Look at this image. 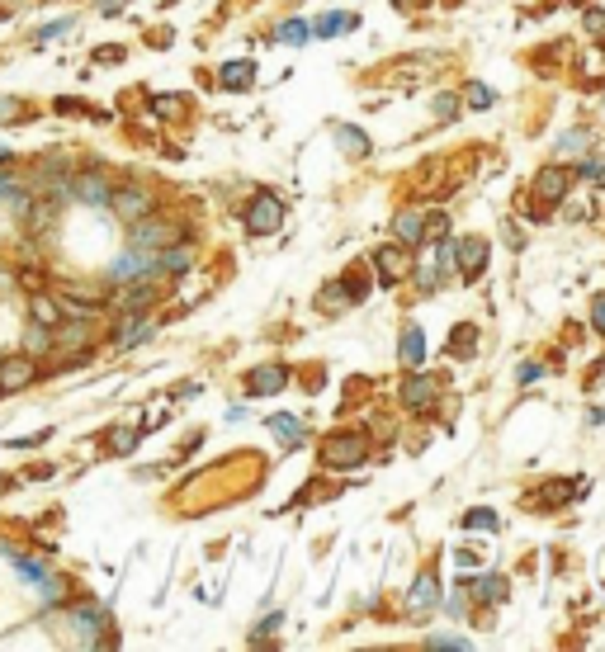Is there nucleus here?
I'll use <instances>...</instances> for the list:
<instances>
[{
    "label": "nucleus",
    "mask_w": 605,
    "mask_h": 652,
    "mask_svg": "<svg viewBox=\"0 0 605 652\" xmlns=\"http://www.w3.org/2000/svg\"><path fill=\"white\" fill-rule=\"evenodd\" d=\"M279 227H284V203L275 194H256L251 208H246V232L269 237V232H279Z\"/></svg>",
    "instance_id": "nucleus-1"
},
{
    "label": "nucleus",
    "mask_w": 605,
    "mask_h": 652,
    "mask_svg": "<svg viewBox=\"0 0 605 652\" xmlns=\"http://www.w3.org/2000/svg\"><path fill=\"white\" fill-rule=\"evenodd\" d=\"M109 208H114V218L137 222V218L152 213V194H147V189H137V184H123V189H109Z\"/></svg>",
    "instance_id": "nucleus-2"
},
{
    "label": "nucleus",
    "mask_w": 605,
    "mask_h": 652,
    "mask_svg": "<svg viewBox=\"0 0 605 652\" xmlns=\"http://www.w3.org/2000/svg\"><path fill=\"white\" fill-rule=\"evenodd\" d=\"M114 303H118V312H128V317H142V312L156 303V279H133Z\"/></svg>",
    "instance_id": "nucleus-3"
},
{
    "label": "nucleus",
    "mask_w": 605,
    "mask_h": 652,
    "mask_svg": "<svg viewBox=\"0 0 605 652\" xmlns=\"http://www.w3.org/2000/svg\"><path fill=\"white\" fill-rule=\"evenodd\" d=\"M171 241H180V227H171V222H147V218L133 222V246L156 250V246H171Z\"/></svg>",
    "instance_id": "nucleus-4"
},
{
    "label": "nucleus",
    "mask_w": 605,
    "mask_h": 652,
    "mask_svg": "<svg viewBox=\"0 0 605 652\" xmlns=\"http://www.w3.org/2000/svg\"><path fill=\"white\" fill-rule=\"evenodd\" d=\"M322 458L331 468H354L364 458V439H354V435H345V439H331V445L322 449Z\"/></svg>",
    "instance_id": "nucleus-5"
},
{
    "label": "nucleus",
    "mask_w": 605,
    "mask_h": 652,
    "mask_svg": "<svg viewBox=\"0 0 605 652\" xmlns=\"http://www.w3.org/2000/svg\"><path fill=\"white\" fill-rule=\"evenodd\" d=\"M190 265H194V250L184 241H171V246H161V256H156V279L161 275H184Z\"/></svg>",
    "instance_id": "nucleus-6"
},
{
    "label": "nucleus",
    "mask_w": 605,
    "mask_h": 652,
    "mask_svg": "<svg viewBox=\"0 0 605 652\" xmlns=\"http://www.w3.org/2000/svg\"><path fill=\"white\" fill-rule=\"evenodd\" d=\"M435 605H440V577H435V567H426V572L416 577V586H411V609L426 615V609H435Z\"/></svg>",
    "instance_id": "nucleus-7"
},
{
    "label": "nucleus",
    "mask_w": 605,
    "mask_h": 652,
    "mask_svg": "<svg viewBox=\"0 0 605 652\" xmlns=\"http://www.w3.org/2000/svg\"><path fill=\"white\" fill-rule=\"evenodd\" d=\"M33 378V360L29 354H10L5 364H0V392H14L19 383H29Z\"/></svg>",
    "instance_id": "nucleus-8"
},
{
    "label": "nucleus",
    "mask_w": 605,
    "mask_h": 652,
    "mask_svg": "<svg viewBox=\"0 0 605 652\" xmlns=\"http://www.w3.org/2000/svg\"><path fill=\"white\" fill-rule=\"evenodd\" d=\"M373 265H379V275H383V284H402L407 279V260H402V250L398 246H383L379 256H373Z\"/></svg>",
    "instance_id": "nucleus-9"
},
{
    "label": "nucleus",
    "mask_w": 605,
    "mask_h": 652,
    "mask_svg": "<svg viewBox=\"0 0 605 652\" xmlns=\"http://www.w3.org/2000/svg\"><path fill=\"white\" fill-rule=\"evenodd\" d=\"M454 250L464 256V260H458V265H464V279H477V275H483V256H487L483 241H477V237H464V241H454Z\"/></svg>",
    "instance_id": "nucleus-10"
},
{
    "label": "nucleus",
    "mask_w": 605,
    "mask_h": 652,
    "mask_svg": "<svg viewBox=\"0 0 605 652\" xmlns=\"http://www.w3.org/2000/svg\"><path fill=\"white\" fill-rule=\"evenodd\" d=\"M398 354H402L407 369H421V360H426V335H421V326H407V331H402Z\"/></svg>",
    "instance_id": "nucleus-11"
},
{
    "label": "nucleus",
    "mask_w": 605,
    "mask_h": 652,
    "mask_svg": "<svg viewBox=\"0 0 605 652\" xmlns=\"http://www.w3.org/2000/svg\"><path fill=\"white\" fill-rule=\"evenodd\" d=\"M218 80H222V90H251L256 67H251V61H227V67L218 71Z\"/></svg>",
    "instance_id": "nucleus-12"
},
{
    "label": "nucleus",
    "mask_w": 605,
    "mask_h": 652,
    "mask_svg": "<svg viewBox=\"0 0 605 652\" xmlns=\"http://www.w3.org/2000/svg\"><path fill=\"white\" fill-rule=\"evenodd\" d=\"M284 383H288L284 369H256L251 378H246V392H251V397H265V392H279Z\"/></svg>",
    "instance_id": "nucleus-13"
},
{
    "label": "nucleus",
    "mask_w": 605,
    "mask_h": 652,
    "mask_svg": "<svg viewBox=\"0 0 605 652\" xmlns=\"http://www.w3.org/2000/svg\"><path fill=\"white\" fill-rule=\"evenodd\" d=\"M71 189H76V194L80 199H86V203H109V184H104L99 175H71Z\"/></svg>",
    "instance_id": "nucleus-14"
},
{
    "label": "nucleus",
    "mask_w": 605,
    "mask_h": 652,
    "mask_svg": "<svg viewBox=\"0 0 605 652\" xmlns=\"http://www.w3.org/2000/svg\"><path fill=\"white\" fill-rule=\"evenodd\" d=\"M430 397H435V383H430V378H407L402 402H407L411 411H426V407H430Z\"/></svg>",
    "instance_id": "nucleus-15"
},
{
    "label": "nucleus",
    "mask_w": 605,
    "mask_h": 652,
    "mask_svg": "<svg viewBox=\"0 0 605 652\" xmlns=\"http://www.w3.org/2000/svg\"><path fill=\"white\" fill-rule=\"evenodd\" d=\"M152 335V322H147V312L142 317H133V322H123V331H118V350H133V345H142Z\"/></svg>",
    "instance_id": "nucleus-16"
},
{
    "label": "nucleus",
    "mask_w": 605,
    "mask_h": 652,
    "mask_svg": "<svg viewBox=\"0 0 605 652\" xmlns=\"http://www.w3.org/2000/svg\"><path fill=\"white\" fill-rule=\"evenodd\" d=\"M29 317H33L38 326H52V322L61 317V303H57V298H48V293H33V303H29Z\"/></svg>",
    "instance_id": "nucleus-17"
},
{
    "label": "nucleus",
    "mask_w": 605,
    "mask_h": 652,
    "mask_svg": "<svg viewBox=\"0 0 605 652\" xmlns=\"http://www.w3.org/2000/svg\"><path fill=\"white\" fill-rule=\"evenodd\" d=\"M539 199H549V203H558L562 194H568V175H562V171H553V165H549V171L544 175H539Z\"/></svg>",
    "instance_id": "nucleus-18"
},
{
    "label": "nucleus",
    "mask_w": 605,
    "mask_h": 652,
    "mask_svg": "<svg viewBox=\"0 0 605 652\" xmlns=\"http://www.w3.org/2000/svg\"><path fill=\"white\" fill-rule=\"evenodd\" d=\"M392 227H398V241L402 246H421V237H426V222L416 218V213H398V222H392Z\"/></svg>",
    "instance_id": "nucleus-19"
},
{
    "label": "nucleus",
    "mask_w": 605,
    "mask_h": 652,
    "mask_svg": "<svg viewBox=\"0 0 605 652\" xmlns=\"http://www.w3.org/2000/svg\"><path fill=\"white\" fill-rule=\"evenodd\" d=\"M269 430H275L288 449L303 445V420H294V416H269Z\"/></svg>",
    "instance_id": "nucleus-20"
},
{
    "label": "nucleus",
    "mask_w": 605,
    "mask_h": 652,
    "mask_svg": "<svg viewBox=\"0 0 605 652\" xmlns=\"http://www.w3.org/2000/svg\"><path fill=\"white\" fill-rule=\"evenodd\" d=\"M354 24H360V14H326L312 33H322V38H341V33H350Z\"/></svg>",
    "instance_id": "nucleus-21"
},
{
    "label": "nucleus",
    "mask_w": 605,
    "mask_h": 652,
    "mask_svg": "<svg viewBox=\"0 0 605 652\" xmlns=\"http://www.w3.org/2000/svg\"><path fill=\"white\" fill-rule=\"evenodd\" d=\"M312 38V24H303V19H288V24H279L275 43H307Z\"/></svg>",
    "instance_id": "nucleus-22"
},
{
    "label": "nucleus",
    "mask_w": 605,
    "mask_h": 652,
    "mask_svg": "<svg viewBox=\"0 0 605 652\" xmlns=\"http://www.w3.org/2000/svg\"><path fill=\"white\" fill-rule=\"evenodd\" d=\"M336 137L350 146V156H364L369 152V142H364V133L360 128H350V123H345V128H336Z\"/></svg>",
    "instance_id": "nucleus-23"
},
{
    "label": "nucleus",
    "mask_w": 605,
    "mask_h": 652,
    "mask_svg": "<svg viewBox=\"0 0 605 652\" xmlns=\"http://www.w3.org/2000/svg\"><path fill=\"white\" fill-rule=\"evenodd\" d=\"M464 524L468 530H496V511H468Z\"/></svg>",
    "instance_id": "nucleus-24"
},
{
    "label": "nucleus",
    "mask_w": 605,
    "mask_h": 652,
    "mask_svg": "<svg viewBox=\"0 0 605 652\" xmlns=\"http://www.w3.org/2000/svg\"><path fill=\"white\" fill-rule=\"evenodd\" d=\"M464 95H468V104H473V109H487V104H492V90L483 86V80H473V86H468Z\"/></svg>",
    "instance_id": "nucleus-25"
},
{
    "label": "nucleus",
    "mask_w": 605,
    "mask_h": 652,
    "mask_svg": "<svg viewBox=\"0 0 605 652\" xmlns=\"http://www.w3.org/2000/svg\"><path fill=\"white\" fill-rule=\"evenodd\" d=\"M502 596V577H483L477 581V600H496Z\"/></svg>",
    "instance_id": "nucleus-26"
},
{
    "label": "nucleus",
    "mask_w": 605,
    "mask_h": 652,
    "mask_svg": "<svg viewBox=\"0 0 605 652\" xmlns=\"http://www.w3.org/2000/svg\"><path fill=\"white\" fill-rule=\"evenodd\" d=\"M137 445V430H114V454H128Z\"/></svg>",
    "instance_id": "nucleus-27"
},
{
    "label": "nucleus",
    "mask_w": 605,
    "mask_h": 652,
    "mask_svg": "<svg viewBox=\"0 0 605 652\" xmlns=\"http://www.w3.org/2000/svg\"><path fill=\"white\" fill-rule=\"evenodd\" d=\"M581 146H587V133H568V137H562V152H581Z\"/></svg>",
    "instance_id": "nucleus-28"
},
{
    "label": "nucleus",
    "mask_w": 605,
    "mask_h": 652,
    "mask_svg": "<svg viewBox=\"0 0 605 652\" xmlns=\"http://www.w3.org/2000/svg\"><path fill=\"white\" fill-rule=\"evenodd\" d=\"M19 118V104L14 99H0V123H14Z\"/></svg>",
    "instance_id": "nucleus-29"
},
{
    "label": "nucleus",
    "mask_w": 605,
    "mask_h": 652,
    "mask_svg": "<svg viewBox=\"0 0 605 652\" xmlns=\"http://www.w3.org/2000/svg\"><path fill=\"white\" fill-rule=\"evenodd\" d=\"M591 326L605 335V298H596V307H591Z\"/></svg>",
    "instance_id": "nucleus-30"
},
{
    "label": "nucleus",
    "mask_w": 605,
    "mask_h": 652,
    "mask_svg": "<svg viewBox=\"0 0 605 652\" xmlns=\"http://www.w3.org/2000/svg\"><path fill=\"white\" fill-rule=\"evenodd\" d=\"M430 647H458V652H464L468 638H430Z\"/></svg>",
    "instance_id": "nucleus-31"
},
{
    "label": "nucleus",
    "mask_w": 605,
    "mask_h": 652,
    "mask_svg": "<svg viewBox=\"0 0 605 652\" xmlns=\"http://www.w3.org/2000/svg\"><path fill=\"white\" fill-rule=\"evenodd\" d=\"M426 232H430V237H445V218H440V213H430V222H426Z\"/></svg>",
    "instance_id": "nucleus-32"
},
{
    "label": "nucleus",
    "mask_w": 605,
    "mask_h": 652,
    "mask_svg": "<svg viewBox=\"0 0 605 652\" xmlns=\"http://www.w3.org/2000/svg\"><path fill=\"white\" fill-rule=\"evenodd\" d=\"M581 180H600V161H581Z\"/></svg>",
    "instance_id": "nucleus-33"
},
{
    "label": "nucleus",
    "mask_w": 605,
    "mask_h": 652,
    "mask_svg": "<svg viewBox=\"0 0 605 652\" xmlns=\"http://www.w3.org/2000/svg\"><path fill=\"white\" fill-rule=\"evenodd\" d=\"M539 373H544V369H539V364H520V383H534V378Z\"/></svg>",
    "instance_id": "nucleus-34"
},
{
    "label": "nucleus",
    "mask_w": 605,
    "mask_h": 652,
    "mask_svg": "<svg viewBox=\"0 0 605 652\" xmlns=\"http://www.w3.org/2000/svg\"><path fill=\"white\" fill-rule=\"evenodd\" d=\"M123 48H95V61H118Z\"/></svg>",
    "instance_id": "nucleus-35"
},
{
    "label": "nucleus",
    "mask_w": 605,
    "mask_h": 652,
    "mask_svg": "<svg viewBox=\"0 0 605 652\" xmlns=\"http://www.w3.org/2000/svg\"><path fill=\"white\" fill-rule=\"evenodd\" d=\"M279 619H284V615H269V619H265V624L256 628V638H265V634H269V628H279Z\"/></svg>",
    "instance_id": "nucleus-36"
}]
</instances>
